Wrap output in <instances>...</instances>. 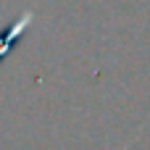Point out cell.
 Instances as JSON below:
<instances>
[{"mask_svg": "<svg viewBox=\"0 0 150 150\" xmlns=\"http://www.w3.org/2000/svg\"><path fill=\"white\" fill-rule=\"evenodd\" d=\"M29 21H32V13L26 11V13H21V16H18L16 21H13V26H11L8 32H3V34H0V58H3V55H5V53L11 50V42H13V40H16L18 34H24V32H26Z\"/></svg>", "mask_w": 150, "mask_h": 150, "instance_id": "1", "label": "cell"}]
</instances>
